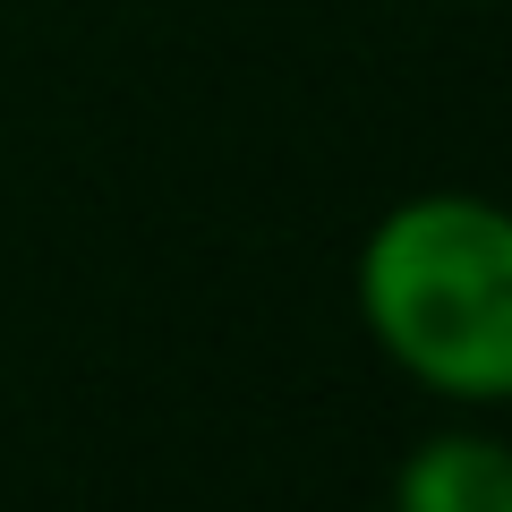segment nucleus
<instances>
[{
  "instance_id": "f257e3e1",
  "label": "nucleus",
  "mask_w": 512,
  "mask_h": 512,
  "mask_svg": "<svg viewBox=\"0 0 512 512\" xmlns=\"http://www.w3.org/2000/svg\"><path fill=\"white\" fill-rule=\"evenodd\" d=\"M359 333L410 393L512 410V205L487 188H410L350 256Z\"/></svg>"
},
{
  "instance_id": "f03ea898",
  "label": "nucleus",
  "mask_w": 512,
  "mask_h": 512,
  "mask_svg": "<svg viewBox=\"0 0 512 512\" xmlns=\"http://www.w3.org/2000/svg\"><path fill=\"white\" fill-rule=\"evenodd\" d=\"M384 512H512V436L478 410L410 436L384 478Z\"/></svg>"
},
{
  "instance_id": "7ed1b4c3",
  "label": "nucleus",
  "mask_w": 512,
  "mask_h": 512,
  "mask_svg": "<svg viewBox=\"0 0 512 512\" xmlns=\"http://www.w3.org/2000/svg\"><path fill=\"white\" fill-rule=\"evenodd\" d=\"M461 9H470V0H461Z\"/></svg>"
}]
</instances>
